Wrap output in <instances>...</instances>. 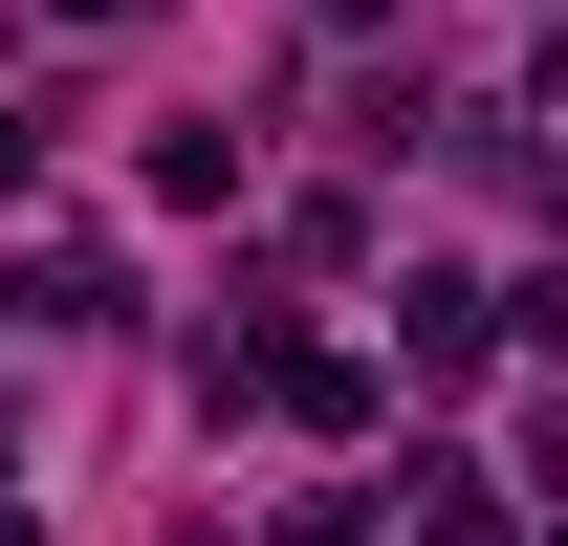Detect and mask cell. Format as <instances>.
<instances>
[{"mask_svg": "<svg viewBox=\"0 0 568 546\" xmlns=\"http://www.w3.org/2000/svg\"><path fill=\"white\" fill-rule=\"evenodd\" d=\"M284 546H372V503H306V525H284Z\"/></svg>", "mask_w": 568, "mask_h": 546, "instance_id": "obj_4", "label": "cell"}, {"mask_svg": "<svg viewBox=\"0 0 568 546\" xmlns=\"http://www.w3.org/2000/svg\"><path fill=\"white\" fill-rule=\"evenodd\" d=\"M416 546H525V525H503V503H481V481H459V459H437V503H416Z\"/></svg>", "mask_w": 568, "mask_h": 546, "instance_id": "obj_2", "label": "cell"}, {"mask_svg": "<svg viewBox=\"0 0 568 546\" xmlns=\"http://www.w3.org/2000/svg\"><path fill=\"white\" fill-rule=\"evenodd\" d=\"M0 546H44V525H22V503H0Z\"/></svg>", "mask_w": 568, "mask_h": 546, "instance_id": "obj_6", "label": "cell"}, {"mask_svg": "<svg viewBox=\"0 0 568 546\" xmlns=\"http://www.w3.org/2000/svg\"><path fill=\"white\" fill-rule=\"evenodd\" d=\"M284 415H306V437H372L394 394H372V350H284Z\"/></svg>", "mask_w": 568, "mask_h": 546, "instance_id": "obj_1", "label": "cell"}, {"mask_svg": "<svg viewBox=\"0 0 568 546\" xmlns=\"http://www.w3.org/2000/svg\"><path fill=\"white\" fill-rule=\"evenodd\" d=\"M547 546H568V503H547Z\"/></svg>", "mask_w": 568, "mask_h": 546, "instance_id": "obj_7", "label": "cell"}, {"mask_svg": "<svg viewBox=\"0 0 568 546\" xmlns=\"http://www.w3.org/2000/svg\"><path fill=\"white\" fill-rule=\"evenodd\" d=\"M503 328H525V350L568 372V263H525V284H503Z\"/></svg>", "mask_w": 568, "mask_h": 546, "instance_id": "obj_3", "label": "cell"}, {"mask_svg": "<svg viewBox=\"0 0 568 546\" xmlns=\"http://www.w3.org/2000/svg\"><path fill=\"white\" fill-rule=\"evenodd\" d=\"M67 22H153V0H67Z\"/></svg>", "mask_w": 568, "mask_h": 546, "instance_id": "obj_5", "label": "cell"}]
</instances>
